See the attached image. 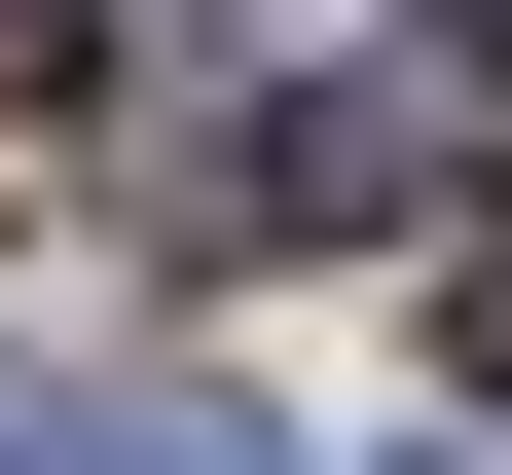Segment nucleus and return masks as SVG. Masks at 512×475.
I'll list each match as a JSON object with an SVG mask.
<instances>
[{"instance_id":"f257e3e1","label":"nucleus","mask_w":512,"mask_h":475,"mask_svg":"<svg viewBox=\"0 0 512 475\" xmlns=\"http://www.w3.org/2000/svg\"><path fill=\"white\" fill-rule=\"evenodd\" d=\"M476 110H512V37H439V74H293V110H220V147H183V256H403L439 183H476Z\"/></svg>"},{"instance_id":"f03ea898","label":"nucleus","mask_w":512,"mask_h":475,"mask_svg":"<svg viewBox=\"0 0 512 475\" xmlns=\"http://www.w3.org/2000/svg\"><path fill=\"white\" fill-rule=\"evenodd\" d=\"M439 329H476V402H512V183H476V293H439Z\"/></svg>"},{"instance_id":"7ed1b4c3","label":"nucleus","mask_w":512,"mask_h":475,"mask_svg":"<svg viewBox=\"0 0 512 475\" xmlns=\"http://www.w3.org/2000/svg\"><path fill=\"white\" fill-rule=\"evenodd\" d=\"M439 37H512V0H439Z\"/></svg>"}]
</instances>
